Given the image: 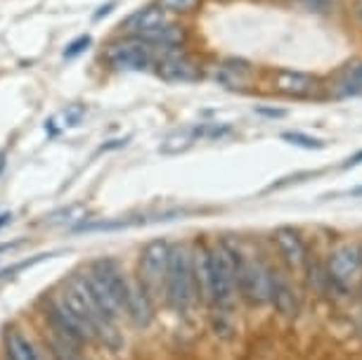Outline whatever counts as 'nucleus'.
<instances>
[{
	"label": "nucleus",
	"mask_w": 362,
	"mask_h": 360,
	"mask_svg": "<svg viewBox=\"0 0 362 360\" xmlns=\"http://www.w3.org/2000/svg\"><path fill=\"white\" fill-rule=\"evenodd\" d=\"M270 303L275 306V310L284 318H296L300 313V298L293 291V287L282 277H272V294Z\"/></svg>",
	"instance_id": "ddd939ff"
},
{
	"label": "nucleus",
	"mask_w": 362,
	"mask_h": 360,
	"mask_svg": "<svg viewBox=\"0 0 362 360\" xmlns=\"http://www.w3.org/2000/svg\"><path fill=\"white\" fill-rule=\"evenodd\" d=\"M282 140H286V142H289V145L303 147V149H322V147H325V142H322V140L310 138V135L298 133V131H293V133H284V135H282Z\"/></svg>",
	"instance_id": "a211bd4d"
},
{
	"label": "nucleus",
	"mask_w": 362,
	"mask_h": 360,
	"mask_svg": "<svg viewBox=\"0 0 362 360\" xmlns=\"http://www.w3.org/2000/svg\"><path fill=\"white\" fill-rule=\"evenodd\" d=\"M204 0H154V5L166 12L168 17H189L202 10Z\"/></svg>",
	"instance_id": "f3484780"
},
{
	"label": "nucleus",
	"mask_w": 362,
	"mask_h": 360,
	"mask_svg": "<svg viewBox=\"0 0 362 360\" xmlns=\"http://www.w3.org/2000/svg\"><path fill=\"white\" fill-rule=\"evenodd\" d=\"M337 91L341 98H355L362 95V62L348 64L341 69L337 79Z\"/></svg>",
	"instance_id": "2eb2a0df"
},
{
	"label": "nucleus",
	"mask_w": 362,
	"mask_h": 360,
	"mask_svg": "<svg viewBox=\"0 0 362 360\" xmlns=\"http://www.w3.org/2000/svg\"><path fill=\"white\" fill-rule=\"evenodd\" d=\"M272 277L275 273L258 259H242L237 268V291L249 306L270 303L272 294Z\"/></svg>",
	"instance_id": "20e7f679"
},
{
	"label": "nucleus",
	"mask_w": 362,
	"mask_h": 360,
	"mask_svg": "<svg viewBox=\"0 0 362 360\" xmlns=\"http://www.w3.org/2000/svg\"><path fill=\"white\" fill-rule=\"evenodd\" d=\"M244 254L230 240H221L218 244L197 242L192 247V268L197 294L209 301L214 308H230L237 294V268Z\"/></svg>",
	"instance_id": "f257e3e1"
},
{
	"label": "nucleus",
	"mask_w": 362,
	"mask_h": 360,
	"mask_svg": "<svg viewBox=\"0 0 362 360\" xmlns=\"http://www.w3.org/2000/svg\"><path fill=\"white\" fill-rule=\"evenodd\" d=\"M362 268V256L360 247L355 244H341L329 254L327 261V280L332 284H337L339 289H348L355 280V275Z\"/></svg>",
	"instance_id": "0eeeda50"
},
{
	"label": "nucleus",
	"mask_w": 362,
	"mask_h": 360,
	"mask_svg": "<svg viewBox=\"0 0 362 360\" xmlns=\"http://www.w3.org/2000/svg\"><path fill=\"white\" fill-rule=\"evenodd\" d=\"M0 339H3V351L8 360H43L40 351L17 325H8Z\"/></svg>",
	"instance_id": "f8f14e48"
},
{
	"label": "nucleus",
	"mask_w": 362,
	"mask_h": 360,
	"mask_svg": "<svg viewBox=\"0 0 362 360\" xmlns=\"http://www.w3.org/2000/svg\"><path fill=\"white\" fill-rule=\"evenodd\" d=\"M112 8H114V3H109V5H105V8H100V12L95 15V19H100L102 15H109V12H112Z\"/></svg>",
	"instance_id": "b1692460"
},
{
	"label": "nucleus",
	"mask_w": 362,
	"mask_h": 360,
	"mask_svg": "<svg viewBox=\"0 0 362 360\" xmlns=\"http://www.w3.org/2000/svg\"><path fill=\"white\" fill-rule=\"evenodd\" d=\"M348 194H351V197H362V187H355V190H351Z\"/></svg>",
	"instance_id": "a878e982"
},
{
	"label": "nucleus",
	"mask_w": 362,
	"mask_h": 360,
	"mask_svg": "<svg viewBox=\"0 0 362 360\" xmlns=\"http://www.w3.org/2000/svg\"><path fill=\"white\" fill-rule=\"evenodd\" d=\"M272 88L286 98H310L317 91V79L305 71L277 69L272 74Z\"/></svg>",
	"instance_id": "9d476101"
},
{
	"label": "nucleus",
	"mask_w": 362,
	"mask_h": 360,
	"mask_svg": "<svg viewBox=\"0 0 362 360\" xmlns=\"http://www.w3.org/2000/svg\"><path fill=\"white\" fill-rule=\"evenodd\" d=\"M12 221V214H0V228H5Z\"/></svg>",
	"instance_id": "393cba45"
},
{
	"label": "nucleus",
	"mask_w": 362,
	"mask_h": 360,
	"mask_svg": "<svg viewBox=\"0 0 362 360\" xmlns=\"http://www.w3.org/2000/svg\"><path fill=\"white\" fill-rule=\"evenodd\" d=\"M272 240H275L279 254L284 256V261L289 263V266L293 268L305 266V261H308V249H305V242L298 230L286 228V226L277 228L275 233H272Z\"/></svg>",
	"instance_id": "9b49d317"
},
{
	"label": "nucleus",
	"mask_w": 362,
	"mask_h": 360,
	"mask_svg": "<svg viewBox=\"0 0 362 360\" xmlns=\"http://www.w3.org/2000/svg\"><path fill=\"white\" fill-rule=\"evenodd\" d=\"M360 256H362V249H360Z\"/></svg>",
	"instance_id": "cd10ccee"
},
{
	"label": "nucleus",
	"mask_w": 362,
	"mask_h": 360,
	"mask_svg": "<svg viewBox=\"0 0 362 360\" xmlns=\"http://www.w3.org/2000/svg\"><path fill=\"white\" fill-rule=\"evenodd\" d=\"M308 3L313 5V8H320V10H325V8H332L337 0H308Z\"/></svg>",
	"instance_id": "4be33fe9"
},
{
	"label": "nucleus",
	"mask_w": 362,
	"mask_h": 360,
	"mask_svg": "<svg viewBox=\"0 0 362 360\" xmlns=\"http://www.w3.org/2000/svg\"><path fill=\"white\" fill-rule=\"evenodd\" d=\"M170 256V242L166 240H152L147 242L140 251L138 261V280L145 284V289L152 296H156L163 289V280H166Z\"/></svg>",
	"instance_id": "423d86ee"
},
{
	"label": "nucleus",
	"mask_w": 362,
	"mask_h": 360,
	"mask_svg": "<svg viewBox=\"0 0 362 360\" xmlns=\"http://www.w3.org/2000/svg\"><path fill=\"white\" fill-rule=\"evenodd\" d=\"M156 62V50L135 36H116L102 50V64L114 74L149 71Z\"/></svg>",
	"instance_id": "7ed1b4c3"
},
{
	"label": "nucleus",
	"mask_w": 362,
	"mask_h": 360,
	"mask_svg": "<svg viewBox=\"0 0 362 360\" xmlns=\"http://www.w3.org/2000/svg\"><path fill=\"white\" fill-rule=\"evenodd\" d=\"M124 313L131 318V323L140 330H147L154 320V296L149 294L140 280L128 282Z\"/></svg>",
	"instance_id": "6e6552de"
},
{
	"label": "nucleus",
	"mask_w": 362,
	"mask_h": 360,
	"mask_svg": "<svg viewBox=\"0 0 362 360\" xmlns=\"http://www.w3.org/2000/svg\"><path fill=\"white\" fill-rule=\"evenodd\" d=\"M251 74H254V66L244 59H225V62L218 66L216 71V81H221L225 88H242L249 83Z\"/></svg>",
	"instance_id": "4468645a"
},
{
	"label": "nucleus",
	"mask_w": 362,
	"mask_h": 360,
	"mask_svg": "<svg viewBox=\"0 0 362 360\" xmlns=\"http://www.w3.org/2000/svg\"><path fill=\"white\" fill-rule=\"evenodd\" d=\"M5 249H10V244H0V251H5Z\"/></svg>",
	"instance_id": "bb28decb"
},
{
	"label": "nucleus",
	"mask_w": 362,
	"mask_h": 360,
	"mask_svg": "<svg viewBox=\"0 0 362 360\" xmlns=\"http://www.w3.org/2000/svg\"><path fill=\"white\" fill-rule=\"evenodd\" d=\"M261 114H268V117H284L282 110H258Z\"/></svg>",
	"instance_id": "5701e85b"
},
{
	"label": "nucleus",
	"mask_w": 362,
	"mask_h": 360,
	"mask_svg": "<svg viewBox=\"0 0 362 360\" xmlns=\"http://www.w3.org/2000/svg\"><path fill=\"white\" fill-rule=\"evenodd\" d=\"M90 43H93V38L88 36V33H86V36H78L76 40H71V43L66 45V50H64V57H66V59H74V57H78L81 52H86L88 47H90Z\"/></svg>",
	"instance_id": "6ab92c4d"
},
{
	"label": "nucleus",
	"mask_w": 362,
	"mask_h": 360,
	"mask_svg": "<svg viewBox=\"0 0 362 360\" xmlns=\"http://www.w3.org/2000/svg\"><path fill=\"white\" fill-rule=\"evenodd\" d=\"M168 15L163 12L159 5L149 3L145 5V8H138L135 12H131L124 22L119 24V36H145V33H149L152 29H159L161 24L168 22Z\"/></svg>",
	"instance_id": "1a4fd4ad"
},
{
	"label": "nucleus",
	"mask_w": 362,
	"mask_h": 360,
	"mask_svg": "<svg viewBox=\"0 0 362 360\" xmlns=\"http://www.w3.org/2000/svg\"><path fill=\"white\" fill-rule=\"evenodd\" d=\"M197 138H202V128H185V131H177L173 135H168L161 145L163 154H177V152H185L197 142Z\"/></svg>",
	"instance_id": "dca6fc26"
},
{
	"label": "nucleus",
	"mask_w": 362,
	"mask_h": 360,
	"mask_svg": "<svg viewBox=\"0 0 362 360\" xmlns=\"http://www.w3.org/2000/svg\"><path fill=\"white\" fill-rule=\"evenodd\" d=\"M163 296L175 313H187L199 298L192 268V247H187V244H170Z\"/></svg>",
	"instance_id": "f03ea898"
},
{
	"label": "nucleus",
	"mask_w": 362,
	"mask_h": 360,
	"mask_svg": "<svg viewBox=\"0 0 362 360\" xmlns=\"http://www.w3.org/2000/svg\"><path fill=\"white\" fill-rule=\"evenodd\" d=\"M351 12H353V17L362 24V0H353V3H351Z\"/></svg>",
	"instance_id": "412c9836"
},
{
	"label": "nucleus",
	"mask_w": 362,
	"mask_h": 360,
	"mask_svg": "<svg viewBox=\"0 0 362 360\" xmlns=\"http://www.w3.org/2000/svg\"><path fill=\"white\" fill-rule=\"evenodd\" d=\"M358 164H362V149H360L358 154H353V157H348V159L344 161V166H341V168H344V171H346V168H355Z\"/></svg>",
	"instance_id": "aec40b11"
},
{
	"label": "nucleus",
	"mask_w": 362,
	"mask_h": 360,
	"mask_svg": "<svg viewBox=\"0 0 362 360\" xmlns=\"http://www.w3.org/2000/svg\"><path fill=\"white\" fill-rule=\"evenodd\" d=\"M152 69L166 83H197L204 79V66L185 47L159 52Z\"/></svg>",
	"instance_id": "39448f33"
}]
</instances>
